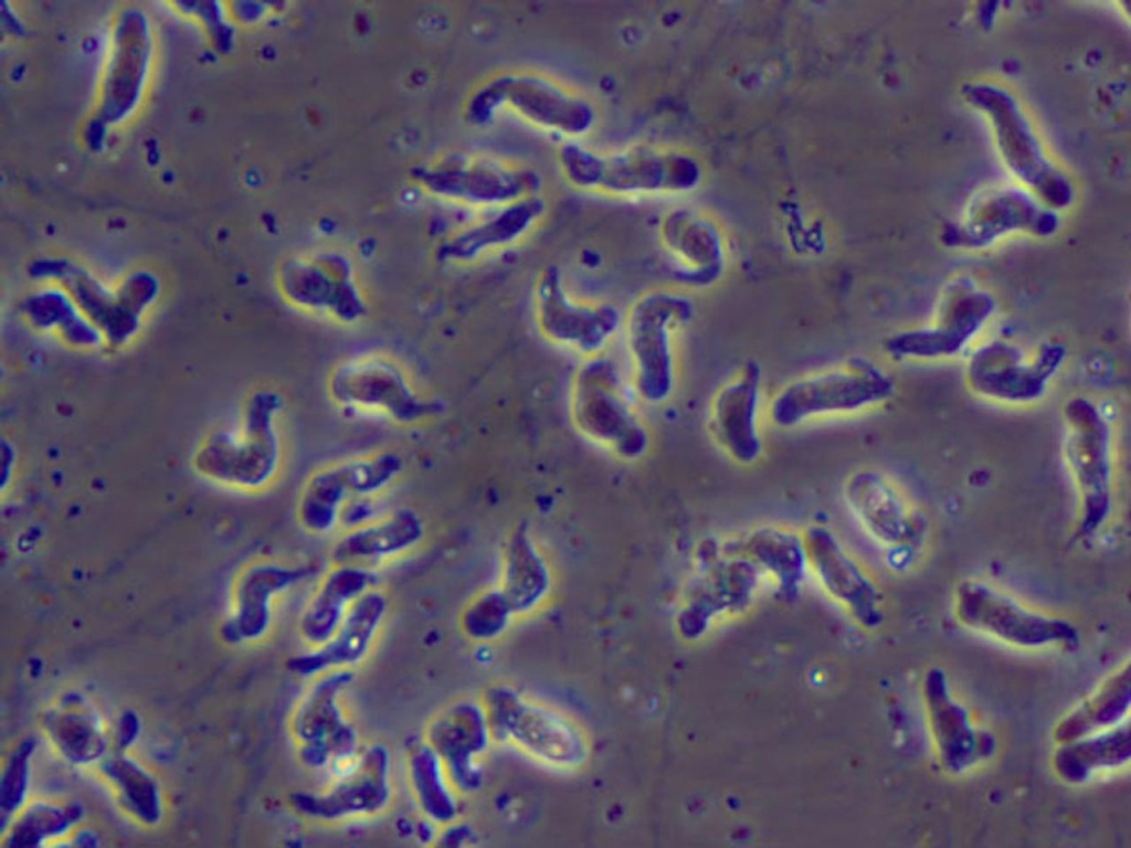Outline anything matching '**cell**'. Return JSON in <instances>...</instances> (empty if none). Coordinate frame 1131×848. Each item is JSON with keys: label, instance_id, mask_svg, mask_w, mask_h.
Listing matches in <instances>:
<instances>
[{"label": "cell", "instance_id": "16", "mask_svg": "<svg viewBox=\"0 0 1131 848\" xmlns=\"http://www.w3.org/2000/svg\"><path fill=\"white\" fill-rule=\"evenodd\" d=\"M424 740L443 761L461 795L482 788L484 760L496 744L482 698H461L444 707L430 720Z\"/></svg>", "mask_w": 1131, "mask_h": 848}, {"label": "cell", "instance_id": "18", "mask_svg": "<svg viewBox=\"0 0 1131 848\" xmlns=\"http://www.w3.org/2000/svg\"><path fill=\"white\" fill-rule=\"evenodd\" d=\"M762 369L748 360L714 394L708 428L719 448L734 463L749 466L764 451L761 432Z\"/></svg>", "mask_w": 1131, "mask_h": 848}, {"label": "cell", "instance_id": "17", "mask_svg": "<svg viewBox=\"0 0 1131 848\" xmlns=\"http://www.w3.org/2000/svg\"><path fill=\"white\" fill-rule=\"evenodd\" d=\"M922 699L936 755L947 773H966L992 757L994 735L974 724L966 707L953 696L944 670L931 667L924 672Z\"/></svg>", "mask_w": 1131, "mask_h": 848}, {"label": "cell", "instance_id": "22", "mask_svg": "<svg viewBox=\"0 0 1131 848\" xmlns=\"http://www.w3.org/2000/svg\"><path fill=\"white\" fill-rule=\"evenodd\" d=\"M808 572L834 598L867 624L881 619L880 593L868 569L828 526L813 523L803 530Z\"/></svg>", "mask_w": 1131, "mask_h": 848}, {"label": "cell", "instance_id": "23", "mask_svg": "<svg viewBox=\"0 0 1131 848\" xmlns=\"http://www.w3.org/2000/svg\"><path fill=\"white\" fill-rule=\"evenodd\" d=\"M382 488V470L370 455L325 466L306 479L296 505L297 520L311 534L330 533L338 528L340 510L347 500L356 496H378Z\"/></svg>", "mask_w": 1131, "mask_h": 848}, {"label": "cell", "instance_id": "5", "mask_svg": "<svg viewBox=\"0 0 1131 848\" xmlns=\"http://www.w3.org/2000/svg\"><path fill=\"white\" fill-rule=\"evenodd\" d=\"M895 393L892 378L868 358L854 356L803 374L779 389L768 404L771 423L783 430L810 421L858 414Z\"/></svg>", "mask_w": 1131, "mask_h": 848}, {"label": "cell", "instance_id": "1", "mask_svg": "<svg viewBox=\"0 0 1131 848\" xmlns=\"http://www.w3.org/2000/svg\"><path fill=\"white\" fill-rule=\"evenodd\" d=\"M480 698L495 743L560 773L578 772L589 763L590 738L566 711L505 681L489 685Z\"/></svg>", "mask_w": 1131, "mask_h": 848}, {"label": "cell", "instance_id": "42", "mask_svg": "<svg viewBox=\"0 0 1131 848\" xmlns=\"http://www.w3.org/2000/svg\"><path fill=\"white\" fill-rule=\"evenodd\" d=\"M139 732V720L133 711H126L118 723V744L120 748H128L134 743Z\"/></svg>", "mask_w": 1131, "mask_h": 848}, {"label": "cell", "instance_id": "25", "mask_svg": "<svg viewBox=\"0 0 1131 848\" xmlns=\"http://www.w3.org/2000/svg\"><path fill=\"white\" fill-rule=\"evenodd\" d=\"M389 610L387 594L373 587L358 598L335 634L321 646L290 657L287 669L298 678L351 669L373 647Z\"/></svg>", "mask_w": 1131, "mask_h": 848}, {"label": "cell", "instance_id": "30", "mask_svg": "<svg viewBox=\"0 0 1131 848\" xmlns=\"http://www.w3.org/2000/svg\"><path fill=\"white\" fill-rule=\"evenodd\" d=\"M664 248L677 267L681 282L694 287L717 283L726 269V255L718 235L688 211L675 210L660 222Z\"/></svg>", "mask_w": 1131, "mask_h": 848}, {"label": "cell", "instance_id": "28", "mask_svg": "<svg viewBox=\"0 0 1131 848\" xmlns=\"http://www.w3.org/2000/svg\"><path fill=\"white\" fill-rule=\"evenodd\" d=\"M546 210L540 193L495 209L451 239L443 248V257L454 263H473L509 248L536 229Z\"/></svg>", "mask_w": 1131, "mask_h": 848}, {"label": "cell", "instance_id": "34", "mask_svg": "<svg viewBox=\"0 0 1131 848\" xmlns=\"http://www.w3.org/2000/svg\"><path fill=\"white\" fill-rule=\"evenodd\" d=\"M1056 221L1050 211L1030 202L998 200L971 211L950 240L958 245L980 248L1013 231L1050 234L1056 229Z\"/></svg>", "mask_w": 1131, "mask_h": 848}, {"label": "cell", "instance_id": "3", "mask_svg": "<svg viewBox=\"0 0 1131 848\" xmlns=\"http://www.w3.org/2000/svg\"><path fill=\"white\" fill-rule=\"evenodd\" d=\"M503 113L567 141L588 135L596 121L583 94L549 74L521 68L490 75L471 97L468 116L477 125Z\"/></svg>", "mask_w": 1131, "mask_h": 848}, {"label": "cell", "instance_id": "10", "mask_svg": "<svg viewBox=\"0 0 1131 848\" xmlns=\"http://www.w3.org/2000/svg\"><path fill=\"white\" fill-rule=\"evenodd\" d=\"M843 497L860 528L884 550L887 564L896 571L911 568L924 529L899 485L877 468H858L845 479Z\"/></svg>", "mask_w": 1131, "mask_h": 848}, {"label": "cell", "instance_id": "41", "mask_svg": "<svg viewBox=\"0 0 1131 848\" xmlns=\"http://www.w3.org/2000/svg\"><path fill=\"white\" fill-rule=\"evenodd\" d=\"M377 496L351 497L342 506L339 515L338 528L349 531L362 527L382 513L376 499Z\"/></svg>", "mask_w": 1131, "mask_h": 848}, {"label": "cell", "instance_id": "33", "mask_svg": "<svg viewBox=\"0 0 1131 848\" xmlns=\"http://www.w3.org/2000/svg\"><path fill=\"white\" fill-rule=\"evenodd\" d=\"M1130 704L1131 669L1127 661L1058 720L1053 740L1059 744L1113 728L1127 720Z\"/></svg>", "mask_w": 1131, "mask_h": 848}, {"label": "cell", "instance_id": "19", "mask_svg": "<svg viewBox=\"0 0 1131 848\" xmlns=\"http://www.w3.org/2000/svg\"><path fill=\"white\" fill-rule=\"evenodd\" d=\"M441 178L444 197L490 211L539 194L542 187L540 173L529 165L486 153L455 156Z\"/></svg>", "mask_w": 1131, "mask_h": 848}, {"label": "cell", "instance_id": "9", "mask_svg": "<svg viewBox=\"0 0 1131 848\" xmlns=\"http://www.w3.org/2000/svg\"><path fill=\"white\" fill-rule=\"evenodd\" d=\"M533 322L550 346L583 359L604 354L621 333L623 312L605 300L584 299L568 289L562 272L549 266L531 294Z\"/></svg>", "mask_w": 1131, "mask_h": 848}, {"label": "cell", "instance_id": "37", "mask_svg": "<svg viewBox=\"0 0 1131 848\" xmlns=\"http://www.w3.org/2000/svg\"><path fill=\"white\" fill-rule=\"evenodd\" d=\"M78 803L55 804L36 802L18 816L9 826L4 838L10 847H38L45 840L57 838L73 828L83 817Z\"/></svg>", "mask_w": 1131, "mask_h": 848}, {"label": "cell", "instance_id": "4", "mask_svg": "<svg viewBox=\"0 0 1131 848\" xmlns=\"http://www.w3.org/2000/svg\"><path fill=\"white\" fill-rule=\"evenodd\" d=\"M695 304L684 293L653 288L635 297L623 312L621 333L628 381L648 404L667 401L677 381V340L693 320Z\"/></svg>", "mask_w": 1131, "mask_h": 848}, {"label": "cell", "instance_id": "32", "mask_svg": "<svg viewBox=\"0 0 1131 848\" xmlns=\"http://www.w3.org/2000/svg\"><path fill=\"white\" fill-rule=\"evenodd\" d=\"M736 551L783 592L797 590L810 573L803 531L788 526H758L741 539Z\"/></svg>", "mask_w": 1131, "mask_h": 848}, {"label": "cell", "instance_id": "21", "mask_svg": "<svg viewBox=\"0 0 1131 848\" xmlns=\"http://www.w3.org/2000/svg\"><path fill=\"white\" fill-rule=\"evenodd\" d=\"M986 109L1008 166L1046 203L1063 208L1070 202V189L1044 158L1037 140L1012 98L990 87H974L971 94Z\"/></svg>", "mask_w": 1131, "mask_h": 848}, {"label": "cell", "instance_id": "35", "mask_svg": "<svg viewBox=\"0 0 1131 848\" xmlns=\"http://www.w3.org/2000/svg\"><path fill=\"white\" fill-rule=\"evenodd\" d=\"M409 786L421 813L440 827L458 820L461 794L438 754L425 741L411 746L406 757Z\"/></svg>", "mask_w": 1131, "mask_h": 848}, {"label": "cell", "instance_id": "29", "mask_svg": "<svg viewBox=\"0 0 1131 848\" xmlns=\"http://www.w3.org/2000/svg\"><path fill=\"white\" fill-rule=\"evenodd\" d=\"M376 572L364 565L332 563L314 590L298 621V634L310 648L325 644L355 602L377 587Z\"/></svg>", "mask_w": 1131, "mask_h": 848}, {"label": "cell", "instance_id": "27", "mask_svg": "<svg viewBox=\"0 0 1131 848\" xmlns=\"http://www.w3.org/2000/svg\"><path fill=\"white\" fill-rule=\"evenodd\" d=\"M422 515L411 507H399L376 520L343 531L330 552L332 563L371 566L409 553L425 537Z\"/></svg>", "mask_w": 1131, "mask_h": 848}, {"label": "cell", "instance_id": "6", "mask_svg": "<svg viewBox=\"0 0 1131 848\" xmlns=\"http://www.w3.org/2000/svg\"><path fill=\"white\" fill-rule=\"evenodd\" d=\"M558 169L575 190L615 199H641L675 192L684 186L679 157L657 147L634 144L599 150L578 140L557 150Z\"/></svg>", "mask_w": 1131, "mask_h": 848}, {"label": "cell", "instance_id": "36", "mask_svg": "<svg viewBox=\"0 0 1131 848\" xmlns=\"http://www.w3.org/2000/svg\"><path fill=\"white\" fill-rule=\"evenodd\" d=\"M75 701L52 711L45 718V728L61 753L76 764L99 759L106 749V739L97 718Z\"/></svg>", "mask_w": 1131, "mask_h": 848}, {"label": "cell", "instance_id": "24", "mask_svg": "<svg viewBox=\"0 0 1131 848\" xmlns=\"http://www.w3.org/2000/svg\"><path fill=\"white\" fill-rule=\"evenodd\" d=\"M283 410L279 393L265 390L251 400L244 430L225 449L224 475L234 484L261 489L275 480L282 464L278 417Z\"/></svg>", "mask_w": 1131, "mask_h": 848}, {"label": "cell", "instance_id": "8", "mask_svg": "<svg viewBox=\"0 0 1131 848\" xmlns=\"http://www.w3.org/2000/svg\"><path fill=\"white\" fill-rule=\"evenodd\" d=\"M952 608L964 628L1017 649L1071 651L1080 644V633L1069 619L1036 610L986 579L960 580Z\"/></svg>", "mask_w": 1131, "mask_h": 848}, {"label": "cell", "instance_id": "40", "mask_svg": "<svg viewBox=\"0 0 1131 848\" xmlns=\"http://www.w3.org/2000/svg\"><path fill=\"white\" fill-rule=\"evenodd\" d=\"M34 748L33 739L27 738L20 742L10 755L2 773L0 784L1 833L24 803Z\"/></svg>", "mask_w": 1131, "mask_h": 848}, {"label": "cell", "instance_id": "20", "mask_svg": "<svg viewBox=\"0 0 1131 848\" xmlns=\"http://www.w3.org/2000/svg\"><path fill=\"white\" fill-rule=\"evenodd\" d=\"M277 282L284 298L298 309L343 324L357 322L366 314L353 271L339 257L287 262Z\"/></svg>", "mask_w": 1131, "mask_h": 848}, {"label": "cell", "instance_id": "2", "mask_svg": "<svg viewBox=\"0 0 1131 848\" xmlns=\"http://www.w3.org/2000/svg\"><path fill=\"white\" fill-rule=\"evenodd\" d=\"M1061 454L1077 498L1076 539L1090 542L1110 522L1116 504L1112 422L1101 405L1076 396L1063 407Z\"/></svg>", "mask_w": 1131, "mask_h": 848}, {"label": "cell", "instance_id": "26", "mask_svg": "<svg viewBox=\"0 0 1131 848\" xmlns=\"http://www.w3.org/2000/svg\"><path fill=\"white\" fill-rule=\"evenodd\" d=\"M309 575L303 565L277 561H263L250 568L239 583L234 614L224 630L225 639L241 644L267 635L276 600Z\"/></svg>", "mask_w": 1131, "mask_h": 848}, {"label": "cell", "instance_id": "43", "mask_svg": "<svg viewBox=\"0 0 1131 848\" xmlns=\"http://www.w3.org/2000/svg\"><path fill=\"white\" fill-rule=\"evenodd\" d=\"M75 840H76V845L77 846H84V847H92V846H96L98 844L97 842V837L93 833H91V831H82V833H80L76 836Z\"/></svg>", "mask_w": 1131, "mask_h": 848}, {"label": "cell", "instance_id": "15", "mask_svg": "<svg viewBox=\"0 0 1131 848\" xmlns=\"http://www.w3.org/2000/svg\"><path fill=\"white\" fill-rule=\"evenodd\" d=\"M392 762L388 748L371 743L360 749L352 763L319 792L296 791L288 803L299 816L337 823L381 814L393 796Z\"/></svg>", "mask_w": 1131, "mask_h": 848}, {"label": "cell", "instance_id": "13", "mask_svg": "<svg viewBox=\"0 0 1131 848\" xmlns=\"http://www.w3.org/2000/svg\"><path fill=\"white\" fill-rule=\"evenodd\" d=\"M1066 359L1063 343L1048 341L1033 356L1005 340H991L975 349L965 367L969 389L979 398L1023 406L1039 401Z\"/></svg>", "mask_w": 1131, "mask_h": 848}, {"label": "cell", "instance_id": "14", "mask_svg": "<svg viewBox=\"0 0 1131 848\" xmlns=\"http://www.w3.org/2000/svg\"><path fill=\"white\" fill-rule=\"evenodd\" d=\"M996 310V300L972 279L951 282L931 325L890 335L885 352L895 360H940L961 353L986 327Z\"/></svg>", "mask_w": 1131, "mask_h": 848}, {"label": "cell", "instance_id": "12", "mask_svg": "<svg viewBox=\"0 0 1131 848\" xmlns=\"http://www.w3.org/2000/svg\"><path fill=\"white\" fill-rule=\"evenodd\" d=\"M329 396L338 406L382 415L411 425L438 412L421 395L402 367L381 354H361L338 364L328 379Z\"/></svg>", "mask_w": 1131, "mask_h": 848}, {"label": "cell", "instance_id": "11", "mask_svg": "<svg viewBox=\"0 0 1131 848\" xmlns=\"http://www.w3.org/2000/svg\"><path fill=\"white\" fill-rule=\"evenodd\" d=\"M289 717L288 728L299 760L309 768L348 767L360 748L356 729L347 719L341 698L353 681L351 669L313 678Z\"/></svg>", "mask_w": 1131, "mask_h": 848}, {"label": "cell", "instance_id": "7", "mask_svg": "<svg viewBox=\"0 0 1131 848\" xmlns=\"http://www.w3.org/2000/svg\"><path fill=\"white\" fill-rule=\"evenodd\" d=\"M635 399L628 378L613 359L605 354L583 359L570 381L572 424L579 434L600 447L635 457L649 443Z\"/></svg>", "mask_w": 1131, "mask_h": 848}, {"label": "cell", "instance_id": "38", "mask_svg": "<svg viewBox=\"0 0 1131 848\" xmlns=\"http://www.w3.org/2000/svg\"><path fill=\"white\" fill-rule=\"evenodd\" d=\"M117 787L126 808L141 823L154 825L161 816L159 788L152 776L130 759L116 756L102 765Z\"/></svg>", "mask_w": 1131, "mask_h": 848}, {"label": "cell", "instance_id": "39", "mask_svg": "<svg viewBox=\"0 0 1131 848\" xmlns=\"http://www.w3.org/2000/svg\"><path fill=\"white\" fill-rule=\"evenodd\" d=\"M517 618L499 590L486 591L467 603L459 627L468 639L480 645L500 638Z\"/></svg>", "mask_w": 1131, "mask_h": 848}, {"label": "cell", "instance_id": "31", "mask_svg": "<svg viewBox=\"0 0 1131 848\" xmlns=\"http://www.w3.org/2000/svg\"><path fill=\"white\" fill-rule=\"evenodd\" d=\"M1130 756V723L1125 720L1113 728L1057 744L1051 768L1061 782L1081 785L1098 773L1125 766Z\"/></svg>", "mask_w": 1131, "mask_h": 848}]
</instances>
